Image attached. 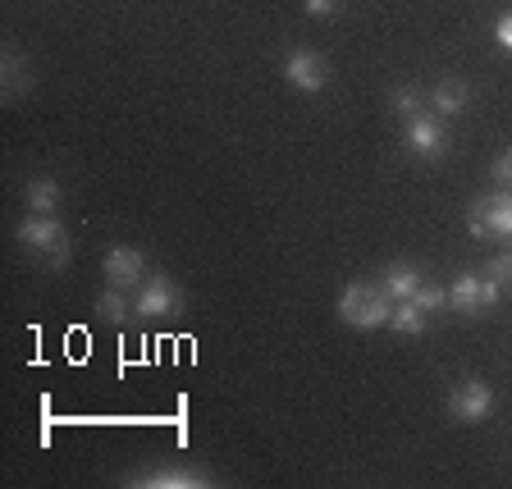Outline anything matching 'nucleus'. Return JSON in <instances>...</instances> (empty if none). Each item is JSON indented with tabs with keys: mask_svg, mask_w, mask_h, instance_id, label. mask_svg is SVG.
I'll list each match as a JSON object with an SVG mask.
<instances>
[{
	"mask_svg": "<svg viewBox=\"0 0 512 489\" xmlns=\"http://www.w3.org/2000/svg\"><path fill=\"white\" fill-rule=\"evenodd\" d=\"M284 78H288V87H298V92H320V87L330 83V64L316 51H288Z\"/></svg>",
	"mask_w": 512,
	"mask_h": 489,
	"instance_id": "9",
	"label": "nucleus"
},
{
	"mask_svg": "<svg viewBox=\"0 0 512 489\" xmlns=\"http://www.w3.org/2000/svg\"><path fill=\"white\" fill-rule=\"evenodd\" d=\"M101 270H106V284L119 288V293L147 284V261H142L138 247H110L106 261H101Z\"/></svg>",
	"mask_w": 512,
	"mask_h": 489,
	"instance_id": "8",
	"label": "nucleus"
},
{
	"mask_svg": "<svg viewBox=\"0 0 512 489\" xmlns=\"http://www.w3.org/2000/svg\"><path fill=\"white\" fill-rule=\"evenodd\" d=\"M394 110L403 119H416V115H426V101H421L416 87H394Z\"/></svg>",
	"mask_w": 512,
	"mask_h": 489,
	"instance_id": "17",
	"label": "nucleus"
},
{
	"mask_svg": "<svg viewBox=\"0 0 512 489\" xmlns=\"http://www.w3.org/2000/svg\"><path fill=\"white\" fill-rule=\"evenodd\" d=\"M485 275H490V279H499V284H508V279H512V252H499V256H494V261H490V270H485Z\"/></svg>",
	"mask_w": 512,
	"mask_h": 489,
	"instance_id": "19",
	"label": "nucleus"
},
{
	"mask_svg": "<svg viewBox=\"0 0 512 489\" xmlns=\"http://www.w3.org/2000/svg\"><path fill=\"white\" fill-rule=\"evenodd\" d=\"M389 325H394L398 334H426V311L416 307L412 298L394 302V311H389Z\"/></svg>",
	"mask_w": 512,
	"mask_h": 489,
	"instance_id": "15",
	"label": "nucleus"
},
{
	"mask_svg": "<svg viewBox=\"0 0 512 489\" xmlns=\"http://www.w3.org/2000/svg\"><path fill=\"white\" fill-rule=\"evenodd\" d=\"M389 311H394V298H389L380 284H348L339 298V320L352 325V330L389 325Z\"/></svg>",
	"mask_w": 512,
	"mask_h": 489,
	"instance_id": "2",
	"label": "nucleus"
},
{
	"mask_svg": "<svg viewBox=\"0 0 512 489\" xmlns=\"http://www.w3.org/2000/svg\"><path fill=\"white\" fill-rule=\"evenodd\" d=\"M494 37H499L503 51H512V10L499 14V23H494Z\"/></svg>",
	"mask_w": 512,
	"mask_h": 489,
	"instance_id": "21",
	"label": "nucleus"
},
{
	"mask_svg": "<svg viewBox=\"0 0 512 489\" xmlns=\"http://www.w3.org/2000/svg\"><path fill=\"white\" fill-rule=\"evenodd\" d=\"M412 302H416L421 311H435V307H444V302H448V293H444V288H435V284H421Z\"/></svg>",
	"mask_w": 512,
	"mask_h": 489,
	"instance_id": "18",
	"label": "nucleus"
},
{
	"mask_svg": "<svg viewBox=\"0 0 512 489\" xmlns=\"http://www.w3.org/2000/svg\"><path fill=\"white\" fill-rule=\"evenodd\" d=\"M96 316H101V320H110V325H124V320H128L124 293H119V288H110V284H106V293H101V298H96Z\"/></svg>",
	"mask_w": 512,
	"mask_h": 489,
	"instance_id": "16",
	"label": "nucleus"
},
{
	"mask_svg": "<svg viewBox=\"0 0 512 489\" xmlns=\"http://www.w3.org/2000/svg\"><path fill=\"white\" fill-rule=\"evenodd\" d=\"M55 206H60V188H55V179H32L28 183V211L32 215H55Z\"/></svg>",
	"mask_w": 512,
	"mask_h": 489,
	"instance_id": "14",
	"label": "nucleus"
},
{
	"mask_svg": "<svg viewBox=\"0 0 512 489\" xmlns=\"http://www.w3.org/2000/svg\"><path fill=\"white\" fill-rule=\"evenodd\" d=\"M499 302V279H480V275H458L448 284V307L462 311V316H480Z\"/></svg>",
	"mask_w": 512,
	"mask_h": 489,
	"instance_id": "6",
	"label": "nucleus"
},
{
	"mask_svg": "<svg viewBox=\"0 0 512 489\" xmlns=\"http://www.w3.org/2000/svg\"><path fill=\"white\" fill-rule=\"evenodd\" d=\"M494 183H503V188H512V147L503 151L499 160H494Z\"/></svg>",
	"mask_w": 512,
	"mask_h": 489,
	"instance_id": "20",
	"label": "nucleus"
},
{
	"mask_svg": "<svg viewBox=\"0 0 512 489\" xmlns=\"http://www.w3.org/2000/svg\"><path fill=\"white\" fill-rule=\"evenodd\" d=\"M128 485H147V489H202L211 480L202 471H188V467H165V471H147V476H133Z\"/></svg>",
	"mask_w": 512,
	"mask_h": 489,
	"instance_id": "10",
	"label": "nucleus"
},
{
	"mask_svg": "<svg viewBox=\"0 0 512 489\" xmlns=\"http://www.w3.org/2000/svg\"><path fill=\"white\" fill-rule=\"evenodd\" d=\"M467 101H471V87L462 83V78H439L435 83V92H430V110L435 115H462L467 110Z\"/></svg>",
	"mask_w": 512,
	"mask_h": 489,
	"instance_id": "11",
	"label": "nucleus"
},
{
	"mask_svg": "<svg viewBox=\"0 0 512 489\" xmlns=\"http://www.w3.org/2000/svg\"><path fill=\"white\" fill-rule=\"evenodd\" d=\"M403 142H407V151L421 160H439V156H448V147H453V142H448V128H444V115H435V110L407 119Z\"/></svg>",
	"mask_w": 512,
	"mask_h": 489,
	"instance_id": "5",
	"label": "nucleus"
},
{
	"mask_svg": "<svg viewBox=\"0 0 512 489\" xmlns=\"http://www.w3.org/2000/svg\"><path fill=\"white\" fill-rule=\"evenodd\" d=\"M0 74H5V101L28 92V64H23L19 51H5L0 55Z\"/></svg>",
	"mask_w": 512,
	"mask_h": 489,
	"instance_id": "13",
	"label": "nucleus"
},
{
	"mask_svg": "<svg viewBox=\"0 0 512 489\" xmlns=\"http://www.w3.org/2000/svg\"><path fill=\"white\" fill-rule=\"evenodd\" d=\"M183 311V288L170 275H151L133 298V316L138 320H156V316H179Z\"/></svg>",
	"mask_w": 512,
	"mask_h": 489,
	"instance_id": "4",
	"label": "nucleus"
},
{
	"mask_svg": "<svg viewBox=\"0 0 512 489\" xmlns=\"http://www.w3.org/2000/svg\"><path fill=\"white\" fill-rule=\"evenodd\" d=\"M334 10H339V0H307V14H316V19H330Z\"/></svg>",
	"mask_w": 512,
	"mask_h": 489,
	"instance_id": "22",
	"label": "nucleus"
},
{
	"mask_svg": "<svg viewBox=\"0 0 512 489\" xmlns=\"http://www.w3.org/2000/svg\"><path fill=\"white\" fill-rule=\"evenodd\" d=\"M467 229L476 238H512V192H490V197H480L467 215Z\"/></svg>",
	"mask_w": 512,
	"mask_h": 489,
	"instance_id": "3",
	"label": "nucleus"
},
{
	"mask_svg": "<svg viewBox=\"0 0 512 489\" xmlns=\"http://www.w3.org/2000/svg\"><path fill=\"white\" fill-rule=\"evenodd\" d=\"M19 247L51 270H60L69 261V234H64V224L55 215H28L19 224Z\"/></svg>",
	"mask_w": 512,
	"mask_h": 489,
	"instance_id": "1",
	"label": "nucleus"
},
{
	"mask_svg": "<svg viewBox=\"0 0 512 489\" xmlns=\"http://www.w3.org/2000/svg\"><path fill=\"white\" fill-rule=\"evenodd\" d=\"M508 293H512V279H508Z\"/></svg>",
	"mask_w": 512,
	"mask_h": 489,
	"instance_id": "23",
	"label": "nucleus"
},
{
	"mask_svg": "<svg viewBox=\"0 0 512 489\" xmlns=\"http://www.w3.org/2000/svg\"><path fill=\"white\" fill-rule=\"evenodd\" d=\"M448 416L453 421H467V426H476V421H485V416L494 412V389L485 380H462L453 384V394H448Z\"/></svg>",
	"mask_w": 512,
	"mask_h": 489,
	"instance_id": "7",
	"label": "nucleus"
},
{
	"mask_svg": "<svg viewBox=\"0 0 512 489\" xmlns=\"http://www.w3.org/2000/svg\"><path fill=\"white\" fill-rule=\"evenodd\" d=\"M421 284H426V279H421V270H416V266H389V270H384V279H380V288L394 302L416 298V288H421Z\"/></svg>",
	"mask_w": 512,
	"mask_h": 489,
	"instance_id": "12",
	"label": "nucleus"
}]
</instances>
